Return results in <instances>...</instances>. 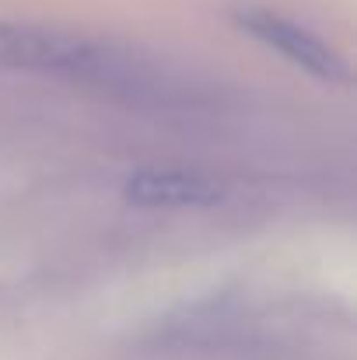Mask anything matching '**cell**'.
I'll return each mask as SVG.
<instances>
[{"label": "cell", "mask_w": 357, "mask_h": 360, "mask_svg": "<svg viewBox=\"0 0 357 360\" xmlns=\"http://www.w3.org/2000/svg\"><path fill=\"white\" fill-rule=\"evenodd\" d=\"M0 67L63 77H106L113 74V53L70 32L0 21Z\"/></svg>", "instance_id": "1"}, {"label": "cell", "mask_w": 357, "mask_h": 360, "mask_svg": "<svg viewBox=\"0 0 357 360\" xmlns=\"http://www.w3.org/2000/svg\"><path fill=\"white\" fill-rule=\"evenodd\" d=\"M238 25L249 35H256L259 42H266L270 49H277L280 56H287L294 67H301L312 77H319V81H340L344 84L351 77L347 63L340 60V53L333 46H326L319 35H312L308 28L294 25L284 14L249 7V11H238Z\"/></svg>", "instance_id": "2"}, {"label": "cell", "mask_w": 357, "mask_h": 360, "mask_svg": "<svg viewBox=\"0 0 357 360\" xmlns=\"http://www.w3.org/2000/svg\"><path fill=\"white\" fill-rule=\"evenodd\" d=\"M126 200L137 207H214L225 200L218 179L196 172H137L123 186Z\"/></svg>", "instance_id": "3"}]
</instances>
